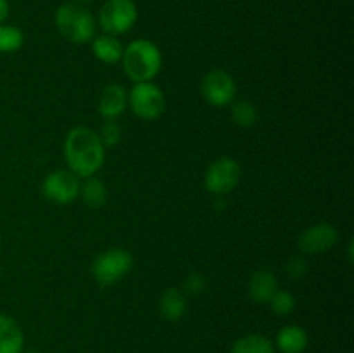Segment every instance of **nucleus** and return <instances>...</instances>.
Segmentation results:
<instances>
[{"instance_id": "obj_26", "label": "nucleus", "mask_w": 354, "mask_h": 353, "mask_svg": "<svg viewBox=\"0 0 354 353\" xmlns=\"http://www.w3.org/2000/svg\"><path fill=\"white\" fill-rule=\"evenodd\" d=\"M76 3H88V2H92V0H75Z\"/></svg>"}, {"instance_id": "obj_20", "label": "nucleus", "mask_w": 354, "mask_h": 353, "mask_svg": "<svg viewBox=\"0 0 354 353\" xmlns=\"http://www.w3.org/2000/svg\"><path fill=\"white\" fill-rule=\"evenodd\" d=\"M24 44L23 31L17 26L0 24V54H14Z\"/></svg>"}, {"instance_id": "obj_21", "label": "nucleus", "mask_w": 354, "mask_h": 353, "mask_svg": "<svg viewBox=\"0 0 354 353\" xmlns=\"http://www.w3.org/2000/svg\"><path fill=\"white\" fill-rule=\"evenodd\" d=\"M270 308L275 315L279 317H287V315L292 314L296 310V298H294L292 293L283 289H277V293L273 294L272 300L268 301Z\"/></svg>"}, {"instance_id": "obj_7", "label": "nucleus", "mask_w": 354, "mask_h": 353, "mask_svg": "<svg viewBox=\"0 0 354 353\" xmlns=\"http://www.w3.org/2000/svg\"><path fill=\"white\" fill-rule=\"evenodd\" d=\"M241 175L242 168L237 159L223 156V158L214 159L207 166L206 173H204V185H206L207 192L214 194V196H227L239 185Z\"/></svg>"}, {"instance_id": "obj_11", "label": "nucleus", "mask_w": 354, "mask_h": 353, "mask_svg": "<svg viewBox=\"0 0 354 353\" xmlns=\"http://www.w3.org/2000/svg\"><path fill=\"white\" fill-rule=\"evenodd\" d=\"M128 109V92L120 83H111L99 97V114L102 120H118Z\"/></svg>"}, {"instance_id": "obj_15", "label": "nucleus", "mask_w": 354, "mask_h": 353, "mask_svg": "<svg viewBox=\"0 0 354 353\" xmlns=\"http://www.w3.org/2000/svg\"><path fill=\"white\" fill-rule=\"evenodd\" d=\"M123 44L120 38L113 37V35L102 33L99 37H93L92 40V52L100 62L104 64H116L123 57Z\"/></svg>"}, {"instance_id": "obj_6", "label": "nucleus", "mask_w": 354, "mask_h": 353, "mask_svg": "<svg viewBox=\"0 0 354 353\" xmlns=\"http://www.w3.org/2000/svg\"><path fill=\"white\" fill-rule=\"evenodd\" d=\"M138 17L133 0H107L99 10V26L104 33L120 37L135 26Z\"/></svg>"}, {"instance_id": "obj_16", "label": "nucleus", "mask_w": 354, "mask_h": 353, "mask_svg": "<svg viewBox=\"0 0 354 353\" xmlns=\"http://www.w3.org/2000/svg\"><path fill=\"white\" fill-rule=\"evenodd\" d=\"M187 298L178 287H168L159 298V314L169 322H176L185 315Z\"/></svg>"}, {"instance_id": "obj_18", "label": "nucleus", "mask_w": 354, "mask_h": 353, "mask_svg": "<svg viewBox=\"0 0 354 353\" xmlns=\"http://www.w3.org/2000/svg\"><path fill=\"white\" fill-rule=\"evenodd\" d=\"M230 353H275V346L263 334H245L232 345Z\"/></svg>"}, {"instance_id": "obj_19", "label": "nucleus", "mask_w": 354, "mask_h": 353, "mask_svg": "<svg viewBox=\"0 0 354 353\" xmlns=\"http://www.w3.org/2000/svg\"><path fill=\"white\" fill-rule=\"evenodd\" d=\"M232 120L241 128L254 127L258 121V111H256L254 104L245 99L232 102Z\"/></svg>"}, {"instance_id": "obj_8", "label": "nucleus", "mask_w": 354, "mask_h": 353, "mask_svg": "<svg viewBox=\"0 0 354 353\" xmlns=\"http://www.w3.org/2000/svg\"><path fill=\"white\" fill-rule=\"evenodd\" d=\"M201 93L209 106L227 107L235 100L237 83L230 73L223 69H213L201 82Z\"/></svg>"}, {"instance_id": "obj_22", "label": "nucleus", "mask_w": 354, "mask_h": 353, "mask_svg": "<svg viewBox=\"0 0 354 353\" xmlns=\"http://www.w3.org/2000/svg\"><path fill=\"white\" fill-rule=\"evenodd\" d=\"M100 142L106 149L114 147L121 142V127L116 123V120H104L102 127L97 132Z\"/></svg>"}, {"instance_id": "obj_2", "label": "nucleus", "mask_w": 354, "mask_h": 353, "mask_svg": "<svg viewBox=\"0 0 354 353\" xmlns=\"http://www.w3.org/2000/svg\"><path fill=\"white\" fill-rule=\"evenodd\" d=\"M121 64L133 83L152 82L161 73L162 54L154 42L138 38L124 47Z\"/></svg>"}, {"instance_id": "obj_25", "label": "nucleus", "mask_w": 354, "mask_h": 353, "mask_svg": "<svg viewBox=\"0 0 354 353\" xmlns=\"http://www.w3.org/2000/svg\"><path fill=\"white\" fill-rule=\"evenodd\" d=\"M9 17V2L7 0H0V24H3Z\"/></svg>"}, {"instance_id": "obj_12", "label": "nucleus", "mask_w": 354, "mask_h": 353, "mask_svg": "<svg viewBox=\"0 0 354 353\" xmlns=\"http://www.w3.org/2000/svg\"><path fill=\"white\" fill-rule=\"evenodd\" d=\"M279 289V279L272 270H256L248 282V293L254 303L268 305L273 294Z\"/></svg>"}, {"instance_id": "obj_23", "label": "nucleus", "mask_w": 354, "mask_h": 353, "mask_svg": "<svg viewBox=\"0 0 354 353\" xmlns=\"http://www.w3.org/2000/svg\"><path fill=\"white\" fill-rule=\"evenodd\" d=\"M283 269H286V273L289 279L301 280L308 275V272H310V263H308L306 258H303V256H292V258L286 263Z\"/></svg>"}, {"instance_id": "obj_5", "label": "nucleus", "mask_w": 354, "mask_h": 353, "mask_svg": "<svg viewBox=\"0 0 354 353\" xmlns=\"http://www.w3.org/2000/svg\"><path fill=\"white\" fill-rule=\"evenodd\" d=\"M128 107L140 120H158L166 109L165 92L152 82L135 83L128 92Z\"/></svg>"}, {"instance_id": "obj_1", "label": "nucleus", "mask_w": 354, "mask_h": 353, "mask_svg": "<svg viewBox=\"0 0 354 353\" xmlns=\"http://www.w3.org/2000/svg\"><path fill=\"white\" fill-rule=\"evenodd\" d=\"M64 159L69 172L78 179L93 176L106 161V147L100 142L97 132L88 127H75L64 138Z\"/></svg>"}, {"instance_id": "obj_10", "label": "nucleus", "mask_w": 354, "mask_h": 353, "mask_svg": "<svg viewBox=\"0 0 354 353\" xmlns=\"http://www.w3.org/2000/svg\"><path fill=\"white\" fill-rule=\"evenodd\" d=\"M339 230L332 224L320 221L311 227L304 228L297 237V248L304 255H320L327 253L337 244Z\"/></svg>"}, {"instance_id": "obj_17", "label": "nucleus", "mask_w": 354, "mask_h": 353, "mask_svg": "<svg viewBox=\"0 0 354 353\" xmlns=\"http://www.w3.org/2000/svg\"><path fill=\"white\" fill-rule=\"evenodd\" d=\"M80 197H82L83 203L88 208L99 210V208H102L107 201L106 183L100 179H97L95 175L86 176V179H83V182L80 183Z\"/></svg>"}, {"instance_id": "obj_24", "label": "nucleus", "mask_w": 354, "mask_h": 353, "mask_svg": "<svg viewBox=\"0 0 354 353\" xmlns=\"http://www.w3.org/2000/svg\"><path fill=\"white\" fill-rule=\"evenodd\" d=\"M183 287L189 294H201L204 289H206V279H204L201 273L192 272L185 277L183 280Z\"/></svg>"}, {"instance_id": "obj_3", "label": "nucleus", "mask_w": 354, "mask_h": 353, "mask_svg": "<svg viewBox=\"0 0 354 353\" xmlns=\"http://www.w3.org/2000/svg\"><path fill=\"white\" fill-rule=\"evenodd\" d=\"M55 26L66 40L76 45L92 42L97 30L93 14L82 3L76 2L59 6V9L55 10Z\"/></svg>"}, {"instance_id": "obj_14", "label": "nucleus", "mask_w": 354, "mask_h": 353, "mask_svg": "<svg viewBox=\"0 0 354 353\" xmlns=\"http://www.w3.org/2000/svg\"><path fill=\"white\" fill-rule=\"evenodd\" d=\"M24 332L12 317L0 314V353H23Z\"/></svg>"}, {"instance_id": "obj_13", "label": "nucleus", "mask_w": 354, "mask_h": 353, "mask_svg": "<svg viewBox=\"0 0 354 353\" xmlns=\"http://www.w3.org/2000/svg\"><path fill=\"white\" fill-rule=\"evenodd\" d=\"M308 332L304 331L301 325L290 324L283 325L275 336V350H279L280 353H304V350L308 348Z\"/></svg>"}, {"instance_id": "obj_9", "label": "nucleus", "mask_w": 354, "mask_h": 353, "mask_svg": "<svg viewBox=\"0 0 354 353\" xmlns=\"http://www.w3.org/2000/svg\"><path fill=\"white\" fill-rule=\"evenodd\" d=\"M80 179L69 170H55L48 173L41 185V192L52 203L64 206L71 204L80 196Z\"/></svg>"}, {"instance_id": "obj_4", "label": "nucleus", "mask_w": 354, "mask_h": 353, "mask_svg": "<svg viewBox=\"0 0 354 353\" xmlns=\"http://www.w3.org/2000/svg\"><path fill=\"white\" fill-rule=\"evenodd\" d=\"M131 266H133V256L130 251L123 248H111L93 260L90 272L100 287H109L124 279Z\"/></svg>"}]
</instances>
